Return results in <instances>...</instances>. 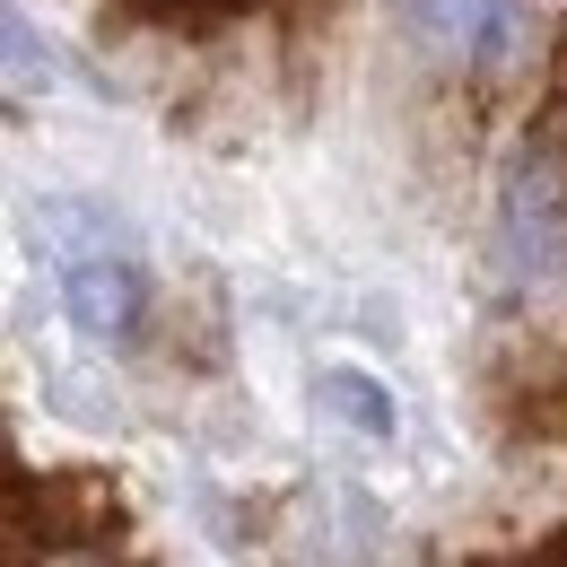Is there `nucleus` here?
<instances>
[{"label":"nucleus","mask_w":567,"mask_h":567,"mask_svg":"<svg viewBox=\"0 0 567 567\" xmlns=\"http://www.w3.org/2000/svg\"><path fill=\"white\" fill-rule=\"evenodd\" d=\"M506 254H515V271L567 262V166L550 148H524L506 175Z\"/></svg>","instance_id":"3"},{"label":"nucleus","mask_w":567,"mask_h":567,"mask_svg":"<svg viewBox=\"0 0 567 567\" xmlns=\"http://www.w3.org/2000/svg\"><path fill=\"white\" fill-rule=\"evenodd\" d=\"M315 402H323V420H341V427H358V436H375V445H393V393H384L375 375L323 367V375H315Z\"/></svg>","instance_id":"4"},{"label":"nucleus","mask_w":567,"mask_h":567,"mask_svg":"<svg viewBox=\"0 0 567 567\" xmlns=\"http://www.w3.org/2000/svg\"><path fill=\"white\" fill-rule=\"evenodd\" d=\"M132 18H148V27H227V18H245L254 0H123Z\"/></svg>","instance_id":"6"},{"label":"nucleus","mask_w":567,"mask_h":567,"mask_svg":"<svg viewBox=\"0 0 567 567\" xmlns=\"http://www.w3.org/2000/svg\"><path fill=\"white\" fill-rule=\"evenodd\" d=\"M44 567H123V559H114V550H96V542H62Z\"/></svg>","instance_id":"7"},{"label":"nucleus","mask_w":567,"mask_h":567,"mask_svg":"<svg viewBox=\"0 0 567 567\" xmlns=\"http://www.w3.org/2000/svg\"><path fill=\"white\" fill-rule=\"evenodd\" d=\"M0 79H9V87H44V79H53L44 35H35L27 9H9V0H0Z\"/></svg>","instance_id":"5"},{"label":"nucleus","mask_w":567,"mask_h":567,"mask_svg":"<svg viewBox=\"0 0 567 567\" xmlns=\"http://www.w3.org/2000/svg\"><path fill=\"white\" fill-rule=\"evenodd\" d=\"M402 27H411V44H420V53L463 62V71L506 62V53H515V35H524L515 0H402Z\"/></svg>","instance_id":"2"},{"label":"nucleus","mask_w":567,"mask_h":567,"mask_svg":"<svg viewBox=\"0 0 567 567\" xmlns=\"http://www.w3.org/2000/svg\"><path fill=\"white\" fill-rule=\"evenodd\" d=\"M35 236L62 271V306L87 341H132L148 315V271L123 236V218L96 210V202H44L35 210Z\"/></svg>","instance_id":"1"}]
</instances>
